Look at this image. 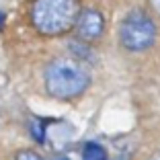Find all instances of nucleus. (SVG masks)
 Returning a JSON list of instances; mask_svg holds the SVG:
<instances>
[{
  "instance_id": "obj_1",
  "label": "nucleus",
  "mask_w": 160,
  "mask_h": 160,
  "mask_svg": "<svg viewBox=\"0 0 160 160\" xmlns=\"http://www.w3.org/2000/svg\"><path fill=\"white\" fill-rule=\"evenodd\" d=\"M90 84V74L84 64L74 58H58L45 70L47 92L56 99H74L80 97Z\"/></svg>"
},
{
  "instance_id": "obj_2",
  "label": "nucleus",
  "mask_w": 160,
  "mask_h": 160,
  "mask_svg": "<svg viewBox=\"0 0 160 160\" xmlns=\"http://www.w3.org/2000/svg\"><path fill=\"white\" fill-rule=\"evenodd\" d=\"M80 14L78 0H35L31 6V21L41 35L56 37L66 33Z\"/></svg>"
},
{
  "instance_id": "obj_3",
  "label": "nucleus",
  "mask_w": 160,
  "mask_h": 160,
  "mask_svg": "<svg viewBox=\"0 0 160 160\" xmlns=\"http://www.w3.org/2000/svg\"><path fill=\"white\" fill-rule=\"evenodd\" d=\"M156 27L152 19L142 10H133L123 19L119 27V39L121 45L129 52H144L154 43Z\"/></svg>"
},
{
  "instance_id": "obj_4",
  "label": "nucleus",
  "mask_w": 160,
  "mask_h": 160,
  "mask_svg": "<svg viewBox=\"0 0 160 160\" xmlns=\"http://www.w3.org/2000/svg\"><path fill=\"white\" fill-rule=\"evenodd\" d=\"M76 31H78V37L82 41H97L101 39L105 31V19L99 10L88 8V10H82L76 19Z\"/></svg>"
},
{
  "instance_id": "obj_5",
  "label": "nucleus",
  "mask_w": 160,
  "mask_h": 160,
  "mask_svg": "<svg viewBox=\"0 0 160 160\" xmlns=\"http://www.w3.org/2000/svg\"><path fill=\"white\" fill-rule=\"evenodd\" d=\"M82 160H107V154L105 150L99 146V144H86L84 152H82Z\"/></svg>"
},
{
  "instance_id": "obj_6",
  "label": "nucleus",
  "mask_w": 160,
  "mask_h": 160,
  "mask_svg": "<svg viewBox=\"0 0 160 160\" xmlns=\"http://www.w3.org/2000/svg\"><path fill=\"white\" fill-rule=\"evenodd\" d=\"M17 160H43V158L39 154H35V152H31V150H25L17 156Z\"/></svg>"
},
{
  "instance_id": "obj_7",
  "label": "nucleus",
  "mask_w": 160,
  "mask_h": 160,
  "mask_svg": "<svg viewBox=\"0 0 160 160\" xmlns=\"http://www.w3.org/2000/svg\"><path fill=\"white\" fill-rule=\"evenodd\" d=\"M152 4H154V8H156V12L160 14V0H152Z\"/></svg>"
},
{
  "instance_id": "obj_8",
  "label": "nucleus",
  "mask_w": 160,
  "mask_h": 160,
  "mask_svg": "<svg viewBox=\"0 0 160 160\" xmlns=\"http://www.w3.org/2000/svg\"><path fill=\"white\" fill-rule=\"evenodd\" d=\"M152 160H160V154H156V156H154V158H152Z\"/></svg>"
},
{
  "instance_id": "obj_9",
  "label": "nucleus",
  "mask_w": 160,
  "mask_h": 160,
  "mask_svg": "<svg viewBox=\"0 0 160 160\" xmlns=\"http://www.w3.org/2000/svg\"><path fill=\"white\" fill-rule=\"evenodd\" d=\"M58 160H68V158H58Z\"/></svg>"
}]
</instances>
